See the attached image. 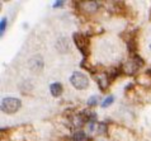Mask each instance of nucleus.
I'll return each instance as SVG.
<instances>
[{
	"instance_id": "nucleus-1",
	"label": "nucleus",
	"mask_w": 151,
	"mask_h": 141,
	"mask_svg": "<svg viewBox=\"0 0 151 141\" xmlns=\"http://www.w3.org/2000/svg\"><path fill=\"white\" fill-rule=\"evenodd\" d=\"M20 107H22V101L15 97H5L1 99V103H0V108L6 114L17 113L20 109Z\"/></svg>"
},
{
	"instance_id": "nucleus-2",
	"label": "nucleus",
	"mask_w": 151,
	"mask_h": 141,
	"mask_svg": "<svg viewBox=\"0 0 151 141\" xmlns=\"http://www.w3.org/2000/svg\"><path fill=\"white\" fill-rule=\"evenodd\" d=\"M73 41H74V43L76 45L78 50L83 53L84 59H86V57L89 56V53H90L89 37L85 36V35H83V33L76 32V33H74V35H73Z\"/></svg>"
},
{
	"instance_id": "nucleus-3",
	"label": "nucleus",
	"mask_w": 151,
	"mask_h": 141,
	"mask_svg": "<svg viewBox=\"0 0 151 141\" xmlns=\"http://www.w3.org/2000/svg\"><path fill=\"white\" fill-rule=\"evenodd\" d=\"M144 60L140 56L136 55V53H132V57L122 66V71L126 75H135L138 71V69L144 66Z\"/></svg>"
},
{
	"instance_id": "nucleus-4",
	"label": "nucleus",
	"mask_w": 151,
	"mask_h": 141,
	"mask_svg": "<svg viewBox=\"0 0 151 141\" xmlns=\"http://www.w3.org/2000/svg\"><path fill=\"white\" fill-rule=\"evenodd\" d=\"M70 83L76 90H85L89 86V78L81 71H75L71 74Z\"/></svg>"
},
{
	"instance_id": "nucleus-5",
	"label": "nucleus",
	"mask_w": 151,
	"mask_h": 141,
	"mask_svg": "<svg viewBox=\"0 0 151 141\" xmlns=\"http://www.w3.org/2000/svg\"><path fill=\"white\" fill-rule=\"evenodd\" d=\"M95 80H96V83H98V85H99V89L100 90H106L108 86H109V84H111V76L108 75V74H106V73H103L102 75H96V78H95Z\"/></svg>"
},
{
	"instance_id": "nucleus-6",
	"label": "nucleus",
	"mask_w": 151,
	"mask_h": 141,
	"mask_svg": "<svg viewBox=\"0 0 151 141\" xmlns=\"http://www.w3.org/2000/svg\"><path fill=\"white\" fill-rule=\"evenodd\" d=\"M43 59L42 56H35L29 60V66H31V70H33L35 73H40L43 69Z\"/></svg>"
},
{
	"instance_id": "nucleus-7",
	"label": "nucleus",
	"mask_w": 151,
	"mask_h": 141,
	"mask_svg": "<svg viewBox=\"0 0 151 141\" xmlns=\"http://www.w3.org/2000/svg\"><path fill=\"white\" fill-rule=\"evenodd\" d=\"M56 48H57V51L61 53L70 52V41L68 37H61V38H58L57 43H56Z\"/></svg>"
},
{
	"instance_id": "nucleus-8",
	"label": "nucleus",
	"mask_w": 151,
	"mask_h": 141,
	"mask_svg": "<svg viewBox=\"0 0 151 141\" xmlns=\"http://www.w3.org/2000/svg\"><path fill=\"white\" fill-rule=\"evenodd\" d=\"M80 5H81L80 9L88 12V13H94V12L99 9L100 4L96 1H83V3H80Z\"/></svg>"
},
{
	"instance_id": "nucleus-9",
	"label": "nucleus",
	"mask_w": 151,
	"mask_h": 141,
	"mask_svg": "<svg viewBox=\"0 0 151 141\" xmlns=\"http://www.w3.org/2000/svg\"><path fill=\"white\" fill-rule=\"evenodd\" d=\"M64 92V86H62L61 83H52L51 85H50V93H51L52 97H60Z\"/></svg>"
},
{
	"instance_id": "nucleus-10",
	"label": "nucleus",
	"mask_w": 151,
	"mask_h": 141,
	"mask_svg": "<svg viewBox=\"0 0 151 141\" xmlns=\"http://www.w3.org/2000/svg\"><path fill=\"white\" fill-rule=\"evenodd\" d=\"M85 139H88V137H86V134L83 130H79L73 135L74 141H85Z\"/></svg>"
},
{
	"instance_id": "nucleus-11",
	"label": "nucleus",
	"mask_w": 151,
	"mask_h": 141,
	"mask_svg": "<svg viewBox=\"0 0 151 141\" xmlns=\"http://www.w3.org/2000/svg\"><path fill=\"white\" fill-rule=\"evenodd\" d=\"M6 24H8V19L6 17H3L1 20H0V36H4V33H5V29H6Z\"/></svg>"
},
{
	"instance_id": "nucleus-12",
	"label": "nucleus",
	"mask_w": 151,
	"mask_h": 141,
	"mask_svg": "<svg viewBox=\"0 0 151 141\" xmlns=\"http://www.w3.org/2000/svg\"><path fill=\"white\" fill-rule=\"evenodd\" d=\"M113 102H114V97H113V95H109V97H107V98L102 102V108H107V107H109Z\"/></svg>"
},
{
	"instance_id": "nucleus-13",
	"label": "nucleus",
	"mask_w": 151,
	"mask_h": 141,
	"mask_svg": "<svg viewBox=\"0 0 151 141\" xmlns=\"http://www.w3.org/2000/svg\"><path fill=\"white\" fill-rule=\"evenodd\" d=\"M88 107H91V108H93V107H95L96 104H98V98L95 97V95H93V97H90L89 99H88Z\"/></svg>"
},
{
	"instance_id": "nucleus-14",
	"label": "nucleus",
	"mask_w": 151,
	"mask_h": 141,
	"mask_svg": "<svg viewBox=\"0 0 151 141\" xmlns=\"http://www.w3.org/2000/svg\"><path fill=\"white\" fill-rule=\"evenodd\" d=\"M64 4H65V1H62V0H58V1H55V3H53V8H61L62 5H64Z\"/></svg>"
},
{
	"instance_id": "nucleus-15",
	"label": "nucleus",
	"mask_w": 151,
	"mask_h": 141,
	"mask_svg": "<svg viewBox=\"0 0 151 141\" xmlns=\"http://www.w3.org/2000/svg\"><path fill=\"white\" fill-rule=\"evenodd\" d=\"M150 51H151V42H150Z\"/></svg>"
},
{
	"instance_id": "nucleus-16",
	"label": "nucleus",
	"mask_w": 151,
	"mask_h": 141,
	"mask_svg": "<svg viewBox=\"0 0 151 141\" xmlns=\"http://www.w3.org/2000/svg\"><path fill=\"white\" fill-rule=\"evenodd\" d=\"M100 141H102V140H100Z\"/></svg>"
}]
</instances>
